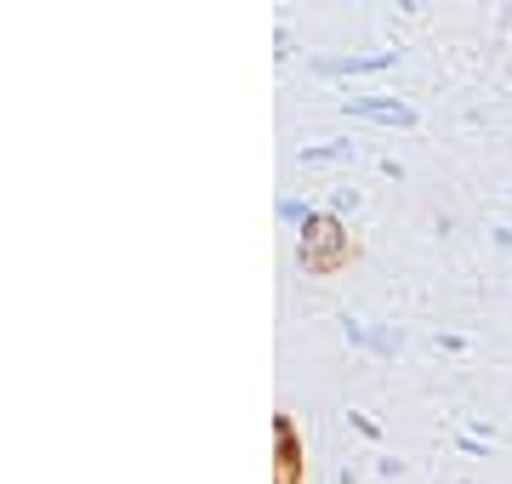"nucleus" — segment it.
Listing matches in <instances>:
<instances>
[{"mask_svg":"<svg viewBox=\"0 0 512 484\" xmlns=\"http://www.w3.org/2000/svg\"><path fill=\"white\" fill-rule=\"evenodd\" d=\"M342 257H348V234H342V217L319 211V217L302 228V262H308L313 274H325V268H336Z\"/></svg>","mask_w":512,"mask_h":484,"instance_id":"f257e3e1","label":"nucleus"},{"mask_svg":"<svg viewBox=\"0 0 512 484\" xmlns=\"http://www.w3.org/2000/svg\"><path fill=\"white\" fill-rule=\"evenodd\" d=\"M342 109H348L353 120H370V126H399V131L416 126V109L399 103V97H342Z\"/></svg>","mask_w":512,"mask_h":484,"instance_id":"f03ea898","label":"nucleus"},{"mask_svg":"<svg viewBox=\"0 0 512 484\" xmlns=\"http://www.w3.org/2000/svg\"><path fill=\"white\" fill-rule=\"evenodd\" d=\"M399 63V52H359V57H319L313 63V75H387Z\"/></svg>","mask_w":512,"mask_h":484,"instance_id":"7ed1b4c3","label":"nucleus"},{"mask_svg":"<svg viewBox=\"0 0 512 484\" xmlns=\"http://www.w3.org/2000/svg\"><path fill=\"white\" fill-rule=\"evenodd\" d=\"M342 336H348L353 348H365V354H399L404 348L399 331H376V325H365V319H342Z\"/></svg>","mask_w":512,"mask_h":484,"instance_id":"20e7f679","label":"nucleus"},{"mask_svg":"<svg viewBox=\"0 0 512 484\" xmlns=\"http://www.w3.org/2000/svg\"><path fill=\"white\" fill-rule=\"evenodd\" d=\"M308 166H336V160H353V143H319V149L302 154Z\"/></svg>","mask_w":512,"mask_h":484,"instance_id":"39448f33","label":"nucleus"},{"mask_svg":"<svg viewBox=\"0 0 512 484\" xmlns=\"http://www.w3.org/2000/svg\"><path fill=\"white\" fill-rule=\"evenodd\" d=\"M279 217H285V223H302V228H308L319 211H313V205H302V200H285V205H279Z\"/></svg>","mask_w":512,"mask_h":484,"instance_id":"423d86ee","label":"nucleus"},{"mask_svg":"<svg viewBox=\"0 0 512 484\" xmlns=\"http://www.w3.org/2000/svg\"><path fill=\"white\" fill-rule=\"evenodd\" d=\"M495 245H501V251H512V228H495Z\"/></svg>","mask_w":512,"mask_h":484,"instance_id":"0eeeda50","label":"nucleus"}]
</instances>
